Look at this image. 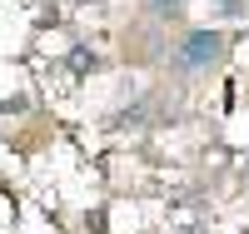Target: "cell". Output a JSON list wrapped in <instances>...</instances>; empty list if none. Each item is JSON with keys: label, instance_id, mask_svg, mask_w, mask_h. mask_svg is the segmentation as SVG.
<instances>
[{"label": "cell", "instance_id": "3957f363", "mask_svg": "<svg viewBox=\"0 0 249 234\" xmlns=\"http://www.w3.org/2000/svg\"><path fill=\"white\" fill-rule=\"evenodd\" d=\"M70 70H75V75H85V70H95V55H85V50H75V55H70Z\"/></svg>", "mask_w": 249, "mask_h": 234}, {"label": "cell", "instance_id": "277c9868", "mask_svg": "<svg viewBox=\"0 0 249 234\" xmlns=\"http://www.w3.org/2000/svg\"><path fill=\"white\" fill-rule=\"evenodd\" d=\"M244 5H249V0H219V10L230 15V20H239V15H244Z\"/></svg>", "mask_w": 249, "mask_h": 234}, {"label": "cell", "instance_id": "7a4b0ae2", "mask_svg": "<svg viewBox=\"0 0 249 234\" xmlns=\"http://www.w3.org/2000/svg\"><path fill=\"white\" fill-rule=\"evenodd\" d=\"M150 10H155L160 20H179V15H184V0H150Z\"/></svg>", "mask_w": 249, "mask_h": 234}, {"label": "cell", "instance_id": "6da1fadb", "mask_svg": "<svg viewBox=\"0 0 249 234\" xmlns=\"http://www.w3.org/2000/svg\"><path fill=\"white\" fill-rule=\"evenodd\" d=\"M219 55H224V35L219 30H190L179 55H175V70H204V65H214Z\"/></svg>", "mask_w": 249, "mask_h": 234}, {"label": "cell", "instance_id": "5b68a950", "mask_svg": "<svg viewBox=\"0 0 249 234\" xmlns=\"http://www.w3.org/2000/svg\"><path fill=\"white\" fill-rule=\"evenodd\" d=\"M184 234H210V229H204V224H190V229H184Z\"/></svg>", "mask_w": 249, "mask_h": 234}]
</instances>
